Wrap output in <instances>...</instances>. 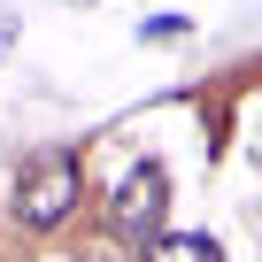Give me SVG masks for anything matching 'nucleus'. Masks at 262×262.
Returning <instances> with one entry per match:
<instances>
[{
  "instance_id": "nucleus-5",
  "label": "nucleus",
  "mask_w": 262,
  "mask_h": 262,
  "mask_svg": "<svg viewBox=\"0 0 262 262\" xmlns=\"http://www.w3.org/2000/svg\"><path fill=\"white\" fill-rule=\"evenodd\" d=\"M93 262H100V254H93Z\"/></svg>"
},
{
  "instance_id": "nucleus-4",
  "label": "nucleus",
  "mask_w": 262,
  "mask_h": 262,
  "mask_svg": "<svg viewBox=\"0 0 262 262\" xmlns=\"http://www.w3.org/2000/svg\"><path fill=\"white\" fill-rule=\"evenodd\" d=\"M0 47H8V24H0Z\"/></svg>"
},
{
  "instance_id": "nucleus-1",
  "label": "nucleus",
  "mask_w": 262,
  "mask_h": 262,
  "mask_svg": "<svg viewBox=\"0 0 262 262\" xmlns=\"http://www.w3.org/2000/svg\"><path fill=\"white\" fill-rule=\"evenodd\" d=\"M77 193H85V162H77L70 147H39V155H24L8 208H16L24 231H54V224L77 208Z\"/></svg>"
},
{
  "instance_id": "nucleus-3",
  "label": "nucleus",
  "mask_w": 262,
  "mask_h": 262,
  "mask_svg": "<svg viewBox=\"0 0 262 262\" xmlns=\"http://www.w3.org/2000/svg\"><path fill=\"white\" fill-rule=\"evenodd\" d=\"M147 262H224V247H216L208 231H162V239L147 247Z\"/></svg>"
},
{
  "instance_id": "nucleus-2",
  "label": "nucleus",
  "mask_w": 262,
  "mask_h": 262,
  "mask_svg": "<svg viewBox=\"0 0 262 262\" xmlns=\"http://www.w3.org/2000/svg\"><path fill=\"white\" fill-rule=\"evenodd\" d=\"M170 231V170L162 162H131L123 170V185L108 193V239H123V247H155Z\"/></svg>"
}]
</instances>
